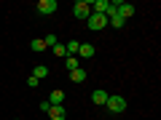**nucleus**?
<instances>
[{
	"label": "nucleus",
	"mask_w": 161,
	"mask_h": 120,
	"mask_svg": "<svg viewBox=\"0 0 161 120\" xmlns=\"http://www.w3.org/2000/svg\"><path fill=\"white\" fill-rule=\"evenodd\" d=\"M105 107H108L113 115H121L124 109L129 107V104H126V99H124V96H118V93H110V96H108V102H105Z\"/></svg>",
	"instance_id": "obj_1"
},
{
	"label": "nucleus",
	"mask_w": 161,
	"mask_h": 120,
	"mask_svg": "<svg viewBox=\"0 0 161 120\" xmlns=\"http://www.w3.org/2000/svg\"><path fill=\"white\" fill-rule=\"evenodd\" d=\"M89 29H105L108 27V16H102V13H89Z\"/></svg>",
	"instance_id": "obj_2"
},
{
	"label": "nucleus",
	"mask_w": 161,
	"mask_h": 120,
	"mask_svg": "<svg viewBox=\"0 0 161 120\" xmlns=\"http://www.w3.org/2000/svg\"><path fill=\"white\" fill-rule=\"evenodd\" d=\"M73 13L78 19H89V13H92V3H89V0H78L75 8H73Z\"/></svg>",
	"instance_id": "obj_3"
},
{
	"label": "nucleus",
	"mask_w": 161,
	"mask_h": 120,
	"mask_svg": "<svg viewBox=\"0 0 161 120\" xmlns=\"http://www.w3.org/2000/svg\"><path fill=\"white\" fill-rule=\"evenodd\" d=\"M115 13H118L124 22H126V19L134 13V6H132V3H115Z\"/></svg>",
	"instance_id": "obj_4"
},
{
	"label": "nucleus",
	"mask_w": 161,
	"mask_h": 120,
	"mask_svg": "<svg viewBox=\"0 0 161 120\" xmlns=\"http://www.w3.org/2000/svg\"><path fill=\"white\" fill-rule=\"evenodd\" d=\"M38 11L43 13V16H51V13L57 11V0H40V3H38Z\"/></svg>",
	"instance_id": "obj_5"
},
{
	"label": "nucleus",
	"mask_w": 161,
	"mask_h": 120,
	"mask_svg": "<svg viewBox=\"0 0 161 120\" xmlns=\"http://www.w3.org/2000/svg\"><path fill=\"white\" fill-rule=\"evenodd\" d=\"M48 115H51V120H64V118H67V109H64L62 104H57V107L48 109Z\"/></svg>",
	"instance_id": "obj_6"
},
{
	"label": "nucleus",
	"mask_w": 161,
	"mask_h": 120,
	"mask_svg": "<svg viewBox=\"0 0 161 120\" xmlns=\"http://www.w3.org/2000/svg\"><path fill=\"white\" fill-rule=\"evenodd\" d=\"M78 56H83V59H92V56H94V46H92V43H80V48H78Z\"/></svg>",
	"instance_id": "obj_7"
},
{
	"label": "nucleus",
	"mask_w": 161,
	"mask_h": 120,
	"mask_svg": "<svg viewBox=\"0 0 161 120\" xmlns=\"http://www.w3.org/2000/svg\"><path fill=\"white\" fill-rule=\"evenodd\" d=\"M70 80H73V83H83V80H86V69L83 67L73 69V72H70Z\"/></svg>",
	"instance_id": "obj_8"
},
{
	"label": "nucleus",
	"mask_w": 161,
	"mask_h": 120,
	"mask_svg": "<svg viewBox=\"0 0 161 120\" xmlns=\"http://www.w3.org/2000/svg\"><path fill=\"white\" fill-rule=\"evenodd\" d=\"M108 96H110L108 91H94V93H92V102H94V104H99V107H102V104L108 102Z\"/></svg>",
	"instance_id": "obj_9"
},
{
	"label": "nucleus",
	"mask_w": 161,
	"mask_h": 120,
	"mask_svg": "<svg viewBox=\"0 0 161 120\" xmlns=\"http://www.w3.org/2000/svg\"><path fill=\"white\" fill-rule=\"evenodd\" d=\"M64 102V91H51V96H48V104L51 107H57V104Z\"/></svg>",
	"instance_id": "obj_10"
},
{
	"label": "nucleus",
	"mask_w": 161,
	"mask_h": 120,
	"mask_svg": "<svg viewBox=\"0 0 161 120\" xmlns=\"http://www.w3.org/2000/svg\"><path fill=\"white\" fill-rule=\"evenodd\" d=\"M32 78H38V80L48 78V67H46V64H38V67L32 69Z\"/></svg>",
	"instance_id": "obj_11"
},
{
	"label": "nucleus",
	"mask_w": 161,
	"mask_h": 120,
	"mask_svg": "<svg viewBox=\"0 0 161 120\" xmlns=\"http://www.w3.org/2000/svg\"><path fill=\"white\" fill-rule=\"evenodd\" d=\"M64 67H67V72H73V69H78L80 64H78V59H75V56H64Z\"/></svg>",
	"instance_id": "obj_12"
},
{
	"label": "nucleus",
	"mask_w": 161,
	"mask_h": 120,
	"mask_svg": "<svg viewBox=\"0 0 161 120\" xmlns=\"http://www.w3.org/2000/svg\"><path fill=\"white\" fill-rule=\"evenodd\" d=\"M64 48H67V56H75V51L80 48L78 40H70V43H64Z\"/></svg>",
	"instance_id": "obj_13"
},
{
	"label": "nucleus",
	"mask_w": 161,
	"mask_h": 120,
	"mask_svg": "<svg viewBox=\"0 0 161 120\" xmlns=\"http://www.w3.org/2000/svg\"><path fill=\"white\" fill-rule=\"evenodd\" d=\"M51 51H54V53H57V56H62V59H64V56H67V48H64V43H57V46H54V48H51Z\"/></svg>",
	"instance_id": "obj_14"
},
{
	"label": "nucleus",
	"mask_w": 161,
	"mask_h": 120,
	"mask_svg": "<svg viewBox=\"0 0 161 120\" xmlns=\"http://www.w3.org/2000/svg\"><path fill=\"white\" fill-rule=\"evenodd\" d=\"M43 43H46V48H54L59 40H57V35H46V38H43Z\"/></svg>",
	"instance_id": "obj_15"
},
{
	"label": "nucleus",
	"mask_w": 161,
	"mask_h": 120,
	"mask_svg": "<svg viewBox=\"0 0 161 120\" xmlns=\"http://www.w3.org/2000/svg\"><path fill=\"white\" fill-rule=\"evenodd\" d=\"M32 51H46V43H43V40H32Z\"/></svg>",
	"instance_id": "obj_16"
},
{
	"label": "nucleus",
	"mask_w": 161,
	"mask_h": 120,
	"mask_svg": "<svg viewBox=\"0 0 161 120\" xmlns=\"http://www.w3.org/2000/svg\"><path fill=\"white\" fill-rule=\"evenodd\" d=\"M38 83H40V80H38V78H32V75L27 78V86H30V88H38Z\"/></svg>",
	"instance_id": "obj_17"
},
{
	"label": "nucleus",
	"mask_w": 161,
	"mask_h": 120,
	"mask_svg": "<svg viewBox=\"0 0 161 120\" xmlns=\"http://www.w3.org/2000/svg\"><path fill=\"white\" fill-rule=\"evenodd\" d=\"M14 120H19V118H14Z\"/></svg>",
	"instance_id": "obj_18"
}]
</instances>
